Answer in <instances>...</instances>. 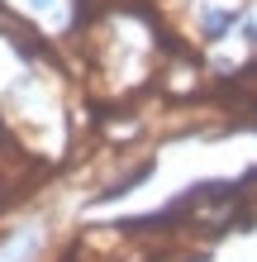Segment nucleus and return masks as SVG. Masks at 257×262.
<instances>
[{
  "mask_svg": "<svg viewBox=\"0 0 257 262\" xmlns=\"http://www.w3.org/2000/svg\"><path fill=\"white\" fill-rule=\"evenodd\" d=\"M34 5H38V10H48V5H53V0H34Z\"/></svg>",
  "mask_w": 257,
  "mask_h": 262,
  "instance_id": "obj_1",
  "label": "nucleus"
}]
</instances>
